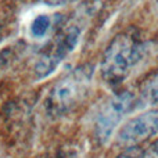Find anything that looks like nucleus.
<instances>
[{
    "mask_svg": "<svg viewBox=\"0 0 158 158\" xmlns=\"http://www.w3.org/2000/svg\"><path fill=\"white\" fill-rule=\"evenodd\" d=\"M147 44L140 42L132 33H119L110 44L101 60V77L108 85H119L131 71L146 57Z\"/></svg>",
    "mask_w": 158,
    "mask_h": 158,
    "instance_id": "f257e3e1",
    "label": "nucleus"
},
{
    "mask_svg": "<svg viewBox=\"0 0 158 158\" xmlns=\"http://www.w3.org/2000/svg\"><path fill=\"white\" fill-rule=\"evenodd\" d=\"M93 77V67L79 65L63 77L50 89L46 100L47 111L53 115H63L72 110L89 92Z\"/></svg>",
    "mask_w": 158,
    "mask_h": 158,
    "instance_id": "f03ea898",
    "label": "nucleus"
},
{
    "mask_svg": "<svg viewBox=\"0 0 158 158\" xmlns=\"http://www.w3.org/2000/svg\"><path fill=\"white\" fill-rule=\"evenodd\" d=\"M82 29L78 25H68L56 35L50 46L40 54L35 65V75L38 79L47 78L56 71L58 65L71 54L77 47Z\"/></svg>",
    "mask_w": 158,
    "mask_h": 158,
    "instance_id": "7ed1b4c3",
    "label": "nucleus"
},
{
    "mask_svg": "<svg viewBox=\"0 0 158 158\" xmlns=\"http://www.w3.org/2000/svg\"><path fill=\"white\" fill-rule=\"evenodd\" d=\"M136 103V96L132 92H122L111 97L96 118L94 135L100 144H104L114 135L117 126L125 114L132 111Z\"/></svg>",
    "mask_w": 158,
    "mask_h": 158,
    "instance_id": "20e7f679",
    "label": "nucleus"
},
{
    "mask_svg": "<svg viewBox=\"0 0 158 158\" xmlns=\"http://www.w3.org/2000/svg\"><path fill=\"white\" fill-rule=\"evenodd\" d=\"M158 133V110H150L129 119L118 132L117 142L126 148L137 147Z\"/></svg>",
    "mask_w": 158,
    "mask_h": 158,
    "instance_id": "39448f33",
    "label": "nucleus"
},
{
    "mask_svg": "<svg viewBox=\"0 0 158 158\" xmlns=\"http://www.w3.org/2000/svg\"><path fill=\"white\" fill-rule=\"evenodd\" d=\"M50 24H52V18L49 15H44V14L38 15L31 24V32L35 38H43L49 31Z\"/></svg>",
    "mask_w": 158,
    "mask_h": 158,
    "instance_id": "423d86ee",
    "label": "nucleus"
},
{
    "mask_svg": "<svg viewBox=\"0 0 158 158\" xmlns=\"http://www.w3.org/2000/svg\"><path fill=\"white\" fill-rule=\"evenodd\" d=\"M139 158H158V139L154 140L147 148H143Z\"/></svg>",
    "mask_w": 158,
    "mask_h": 158,
    "instance_id": "0eeeda50",
    "label": "nucleus"
},
{
    "mask_svg": "<svg viewBox=\"0 0 158 158\" xmlns=\"http://www.w3.org/2000/svg\"><path fill=\"white\" fill-rule=\"evenodd\" d=\"M140 151L142 148L139 147H131V148H126L122 154H119L117 158H139L140 156Z\"/></svg>",
    "mask_w": 158,
    "mask_h": 158,
    "instance_id": "6e6552de",
    "label": "nucleus"
},
{
    "mask_svg": "<svg viewBox=\"0 0 158 158\" xmlns=\"http://www.w3.org/2000/svg\"><path fill=\"white\" fill-rule=\"evenodd\" d=\"M42 2L46 3L47 6H53V7H56V6H65V4H68V3L75 2V0H42Z\"/></svg>",
    "mask_w": 158,
    "mask_h": 158,
    "instance_id": "1a4fd4ad",
    "label": "nucleus"
},
{
    "mask_svg": "<svg viewBox=\"0 0 158 158\" xmlns=\"http://www.w3.org/2000/svg\"><path fill=\"white\" fill-rule=\"evenodd\" d=\"M54 158H75V156L72 153H60L58 156H56Z\"/></svg>",
    "mask_w": 158,
    "mask_h": 158,
    "instance_id": "9d476101",
    "label": "nucleus"
}]
</instances>
